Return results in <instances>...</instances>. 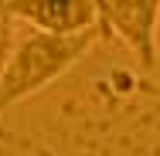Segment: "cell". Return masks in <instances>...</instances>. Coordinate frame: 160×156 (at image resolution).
<instances>
[{"label": "cell", "mask_w": 160, "mask_h": 156, "mask_svg": "<svg viewBox=\"0 0 160 156\" xmlns=\"http://www.w3.org/2000/svg\"><path fill=\"white\" fill-rule=\"evenodd\" d=\"M96 34L99 27L78 34H48L31 27L24 37H17L7 68L0 75V116L21 105L24 98L38 95L41 88L55 85L62 75H68L89 54V48L96 44Z\"/></svg>", "instance_id": "obj_1"}, {"label": "cell", "mask_w": 160, "mask_h": 156, "mask_svg": "<svg viewBox=\"0 0 160 156\" xmlns=\"http://www.w3.org/2000/svg\"><path fill=\"white\" fill-rule=\"evenodd\" d=\"M102 34H116L136 58L140 71H157V27L160 0H96Z\"/></svg>", "instance_id": "obj_2"}, {"label": "cell", "mask_w": 160, "mask_h": 156, "mask_svg": "<svg viewBox=\"0 0 160 156\" xmlns=\"http://www.w3.org/2000/svg\"><path fill=\"white\" fill-rule=\"evenodd\" d=\"M21 24L48 34H78L99 27L96 0H7Z\"/></svg>", "instance_id": "obj_3"}, {"label": "cell", "mask_w": 160, "mask_h": 156, "mask_svg": "<svg viewBox=\"0 0 160 156\" xmlns=\"http://www.w3.org/2000/svg\"><path fill=\"white\" fill-rule=\"evenodd\" d=\"M14 44H17V17L10 14L7 0H0V75L7 68V58H10Z\"/></svg>", "instance_id": "obj_4"}]
</instances>
